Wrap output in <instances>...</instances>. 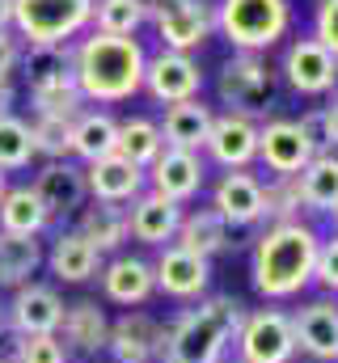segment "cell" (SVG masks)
Instances as JSON below:
<instances>
[{
	"mask_svg": "<svg viewBox=\"0 0 338 363\" xmlns=\"http://www.w3.org/2000/svg\"><path fill=\"white\" fill-rule=\"evenodd\" d=\"M110 152H119V118L110 110H81L72 118V157L93 165Z\"/></svg>",
	"mask_w": 338,
	"mask_h": 363,
	"instance_id": "4316f807",
	"label": "cell"
},
{
	"mask_svg": "<svg viewBox=\"0 0 338 363\" xmlns=\"http://www.w3.org/2000/svg\"><path fill=\"white\" fill-rule=\"evenodd\" d=\"M216 93L229 106V114H246L258 123V114H266L275 106V72L262 64V55L237 51L233 60H224V68L216 77Z\"/></svg>",
	"mask_w": 338,
	"mask_h": 363,
	"instance_id": "8992f818",
	"label": "cell"
},
{
	"mask_svg": "<svg viewBox=\"0 0 338 363\" xmlns=\"http://www.w3.org/2000/svg\"><path fill=\"white\" fill-rule=\"evenodd\" d=\"M334 144H338V97L330 106H322V148L330 152Z\"/></svg>",
	"mask_w": 338,
	"mask_h": 363,
	"instance_id": "7bdbcfd3",
	"label": "cell"
},
{
	"mask_svg": "<svg viewBox=\"0 0 338 363\" xmlns=\"http://www.w3.org/2000/svg\"><path fill=\"white\" fill-rule=\"evenodd\" d=\"M43 262L51 267V274H55L60 283H89V279L102 274V254L84 241L77 228L55 233V241H51V250L43 254Z\"/></svg>",
	"mask_w": 338,
	"mask_h": 363,
	"instance_id": "cb8c5ba5",
	"label": "cell"
},
{
	"mask_svg": "<svg viewBox=\"0 0 338 363\" xmlns=\"http://www.w3.org/2000/svg\"><path fill=\"white\" fill-rule=\"evenodd\" d=\"M4 190H9V174L0 169V199H4Z\"/></svg>",
	"mask_w": 338,
	"mask_h": 363,
	"instance_id": "7dc6e473",
	"label": "cell"
},
{
	"mask_svg": "<svg viewBox=\"0 0 338 363\" xmlns=\"http://www.w3.org/2000/svg\"><path fill=\"white\" fill-rule=\"evenodd\" d=\"M0 30H13V0H0Z\"/></svg>",
	"mask_w": 338,
	"mask_h": 363,
	"instance_id": "bcb514c9",
	"label": "cell"
},
{
	"mask_svg": "<svg viewBox=\"0 0 338 363\" xmlns=\"http://www.w3.org/2000/svg\"><path fill=\"white\" fill-rule=\"evenodd\" d=\"M224 363H246V359H224Z\"/></svg>",
	"mask_w": 338,
	"mask_h": 363,
	"instance_id": "f907efd6",
	"label": "cell"
},
{
	"mask_svg": "<svg viewBox=\"0 0 338 363\" xmlns=\"http://www.w3.org/2000/svg\"><path fill=\"white\" fill-rule=\"evenodd\" d=\"M216 26H220V34H224L237 51L262 55V51H271V47L288 34V26H292V4H288V0H220Z\"/></svg>",
	"mask_w": 338,
	"mask_h": 363,
	"instance_id": "277c9868",
	"label": "cell"
},
{
	"mask_svg": "<svg viewBox=\"0 0 338 363\" xmlns=\"http://www.w3.org/2000/svg\"><path fill=\"white\" fill-rule=\"evenodd\" d=\"M313 38L338 60V0H322L313 17Z\"/></svg>",
	"mask_w": 338,
	"mask_h": 363,
	"instance_id": "ab89813d",
	"label": "cell"
},
{
	"mask_svg": "<svg viewBox=\"0 0 338 363\" xmlns=\"http://www.w3.org/2000/svg\"><path fill=\"white\" fill-rule=\"evenodd\" d=\"M106 351L114 363H157L165 351V325L148 313H123L119 321H110Z\"/></svg>",
	"mask_w": 338,
	"mask_h": 363,
	"instance_id": "9a60e30c",
	"label": "cell"
},
{
	"mask_svg": "<svg viewBox=\"0 0 338 363\" xmlns=\"http://www.w3.org/2000/svg\"><path fill=\"white\" fill-rule=\"evenodd\" d=\"M246 321V304L233 296H207L203 304L178 313L165 325L161 363H224L237 330Z\"/></svg>",
	"mask_w": 338,
	"mask_h": 363,
	"instance_id": "3957f363",
	"label": "cell"
},
{
	"mask_svg": "<svg viewBox=\"0 0 338 363\" xmlns=\"http://www.w3.org/2000/svg\"><path fill=\"white\" fill-rule=\"evenodd\" d=\"M0 363H21V334L0 330Z\"/></svg>",
	"mask_w": 338,
	"mask_h": 363,
	"instance_id": "ee69618b",
	"label": "cell"
},
{
	"mask_svg": "<svg viewBox=\"0 0 338 363\" xmlns=\"http://www.w3.org/2000/svg\"><path fill=\"white\" fill-rule=\"evenodd\" d=\"M93 26V0H13V30L26 47L72 43Z\"/></svg>",
	"mask_w": 338,
	"mask_h": 363,
	"instance_id": "5b68a950",
	"label": "cell"
},
{
	"mask_svg": "<svg viewBox=\"0 0 338 363\" xmlns=\"http://www.w3.org/2000/svg\"><path fill=\"white\" fill-rule=\"evenodd\" d=\"M313 157H317V144L305 135V127H300L296 118L258 123V161H262L275 178H296Z\"/></svg>",
	"mask_w": 338,
	"mask_h": 363,
	"instance_id": "9c48e42d",
	"label": "cell"
},
{
	"mask_svg": "<svg viewBox=\"0 0 338 363\" xmlns=\"http://www.w3.org/2000/svg\"><path fill=\"white\" fill-rule=\"evenodd\" d=\"M17 64H21V43H17V34L0 30V81H9L17 72Z\"/></svg>",
	"mask_w": 338,
	"mask_h": 363,
	"instance_id": "b9f144b4",
	"label": "cell"
},
{
	"mask_svg": "<svg viewBox=\"0 0 338 363\" xmlns=\"http://www.w3.org/2000/svg\"><path fill=\"white\" fill-rule=\"evenodd\" d=\"M212 207L229 228H250L266 220V186L250 169H229L212 190Z\"/></svg>",
	"mask_w": 338,
	"mask_h": 363,
	"instance_id": "30bf717a",
	"label": "cell"
},
{
	"mask_svg": "<svg viewBox=\"0 0 338 363\" xmlns=\"http://www.w3.org/2000/svg\"><path fill=\"white\" fill-rule=\"evenodd\" d=\"M106 338H110V321H106V308L97 300H77V304H64V321H60V342L68 347V355H97L106 351Z\"/></svg>",
	"mask_w": 338,
	"mask_h": 363,
	"instance_id": "603a6c76",
	"label": "cell"
},
{
	"mask_svg": "<svg viewBox=\"0 0 338 363\" xmlns=\"http://www.w3.org/2000/svg\"><path fill=\"white\" fill-rule=\"evenodd\" d=\"M237 359L246 363H292L296 359V330L292 313L283 308H254L237 330Z\"/></svg>",
	"mask_w": 338,
	"mask_h": 363,
	"instance_id": "ba28073f",
	"label": "cell"
},
{
	"mask_svg": "<svg viewBox=\"0 0 338 363\" xmlns=\"http://www.w3.org/2000/svg\"><path fill=\"white\" fill-rule=\"evenodd\" d=\"M330 216H334V224H338V207H334V211H330Z\"/></svg>",
	"mask_w": 338,
	"mask_h": 363,
	"instance_id": "681fc988",
	"label": "cell"
},
{
	"mask_svg": "<svg viewBox=\"0 0 338 363\" xmlns=\"http://www.w3.org/2000/svg\"><path fill=\"white\" fill-rule=\"evenodd\" d=\"M317 250H322V237L313 233V224L305 220L271 224L254 245V291L266 300L300 296L313 283Z\"/></svg>",
	"mask_w": 338,
	"mask_h": 363,
	"instance_id": "7a4b0ae2",
	"label": "cell"
},
{
	"mask_svg": "<svg viewBox=\"0 0 338 363\" xmlns=\"http://www.w3.org/2000/svg\"><path fill=\"white\" fill-rule=\"evenodd\" d=\"M84 186H89V199H97V203H119V207H123V203H131V199H140V194L148 190V174H144L140 165H131L127 157L110 152V157L84 165Z\"/></svg>",
	"mask_w": 338,
	"mask_h": 363,
	"instance_id": "ffe728a7",
	"label": "cell"
},
{
	"mask_svg": "<svg viewBox=\"0 0 338 363\" xmlns=\"http://www.w3.org/2000/svg\"><path fill=\"white\" fill-rule=\"evenodd\" d=\"M34 114H51V118H77L84 110V97L77 89V81H55V85H38L30 89Z\"/></svg>",
	"mask_w": 338,
	"mask_h": 363,
	"instance_id": "8d00e7d4",
	"label": "cell"
},
{
	"mask_svg": "<svg viewBox=\"0 0 338 363\" xmlns=\"http://www.w3.org/2000/svg\"><path fill=\"white\" fill-rule=\"evenodd\" d=\"M144 21H148L144 0H93V30H102V34L136 38V30Z\"/></svg>",
	"mask_w": 338,
	"mask_h": 363,
	"instance_id": "836d02e7",
	"label": "cell"
},
{
	"mask_svg": "<svg viewBox=\"0 0 338 363\" xmlns=\"http://www.w3.org/2000/svg\"><path fill=\"white\" fill-rule=\"evenodd\" d=\"M212 106H203L199 97L190 101H173L165 106V118L157 123L161 127V140L165 148H186V152H199L207 144V131H212Z\"/></svg>",
	"mask_w": 338,
	"mask_h": 363,
	"instance_id": "d4e9b609",
	"label": "cell"
},
{
	"mask_svg": "<svg viewBox=\"0 0 338 363\" xmlns=\"http://www.w3.org/2000/svg\"><path fill=\"white\" fill-rule=\"evenodd\" d=\"M72 47L77 43H43V47H26L21 51V77L30 89L38 85H55V81H77L72 77Z\"/></svg>",
	"mask_w": 338,
	"mask_h": 363,
	"instance_id": "4dcf8cb0",
	"label": "cell"
},
{
	"mask_svg": "<svg viewBox=\"0 0 338 363\" xmlns=\"http://www.w3.org/2000/svg\"><path fill=\"white\" fill-rule=\"evenodd\" d=\"M144 9H148L165 51L190 55L216 30V9L207 0H144Z\"/></svg>",
	"mask_w": 338,
	"mask_h": 363,
	"instance_id": "52a82bcc",
	"label": "cell"
},
{
	"mask_svg": "<svg viewBox=\"0 0 338 363\" xmlns=\"http://www.w3.org/2000/svg\"><path fill=\"white\" fill-rule=\"evenodd\" d=\"M173 245L199 254V258H216L220 250H229V224L216 216V207H199V211H182V224H178V237Z\"/></svg>",
	"mask_w": 338,
	"mask_h": 363,
	"instance_id": "83f0119b",
	"label": "cell"
},
{
	"mask_svg": "<svg viewBox=\"0 0 338 363\" xmlns=\"http://www.w3.org/2000/svg\"><path fill=\"white\" fill-rule=\"evenodd\" d=\"M30 190L38 194V203L47 207V216L55 220V216H77L84 207V199H89V186H84V169L68 157V161H47L34 182H30Z\"/></svg>",
	"mask_w": 338,
	"mask_h": 363,
	"instance_id": "2e32d148",
	"label": "cell"
},
{
	"mask_svg": "<svg viewBox=\"0 0 338 363\" xmlns=\"http://www.w3.org/2000/svg\"><path fill=\"white\" fill-rule=\"evenodd\" d=\"M0 330H9V313H4V304H0Z\"/></svg>",
	"mask_w": 338,
	"mask_h": 363,
	"instance_id": "c3c4849f",
	"label": "cell"
},
{
	"mask_svg": "<svg viewBox=\"0 0 338 363\" xmlns=\"http://www.w3.org/2000/svg\"><path fill=\"white\" fill-rule=\"evenodd\" d=\"M161 152H165V140H161V127L153 118H140L136 114V118L119 123V157H127L131 165L148 169Z\"/></svg>",
	"mask_w": 338,
	"mask_h": 363,
	"instance_id": "d6a6232c",
	"label": "cell"
},
{
	"mask_svg": "<svg viewBox=\"0 0 338 363\" xmlns=\"http://www.w3.org/2000/svg\"><path fill=\"white\" fill-rule=\"evenodd\" d=\"M313 279H317L326 291H338V237L322 241V250H317V271H313Z\"/></svg>",
	"mask_w": 338,
	"mask_h": 363,
	"instance_id": "60d3db41",
	"label": "cell"
},
{
	"mask_svg": "<svg viewBox=\"0 0 338 363\" xmlns=\"http://www.w3.org/2000/svg\"><path fill=\"white\" fill-rule=\"evenodd\" d=\"M153 279H157V291H165L173 300H199L207 291V279H212V262L182 250V245H165L153 262Z\"/></svg>",
	"mask_w": 338,
	"mask_h": 363,
	"instance_id": "ac0fdd59",
	"label": "cell"
},
{
	"mask_svg": "<svg viewBox=\"0 0 338 363\" xmlns=\"http://www.w3.org/2000/svg\"><path fill=\"white\" fill-rule=\"evenodd\" d=\"M148 190H157L169 203H190L199 190H203V178H207V165L199 152H186V148H165L148 169Z\"/></svg>",
	"mask_w": 338,
	"mask_h": 363,
	"instance_id": "4fadbf2b",
	"label": "cell"
},
{
	"mask_svg": "<svg viewBox=\"0 0 338 363\" xmlns=\"http://www.w3.org/2000/svg\"><path fill=\"white\" fill-rule=\"evenodd\" d=\"M30 135H34V157H47V161H68L72 157V118L34 114Z\"/></svg>",
	"mask_w": 338,
	"mask_h": 363,
	"instance_id": "d590c367",
	"label": "cell"
},
{
	"mask_svg": "<svg viewBox=\"0 0 338 363\" xmlns=\"http://www.w3.org/2000/svg\"><path fill=\"white\" fill-rule=\"evenodd\" d=\"M77 233H81L84 241L106 258V254H114V250H123L127 245V207H119V203H84L81 211H77Z\"/></svg>",
	"mask_w": 338,
	"mask_h": 363,
	"instance_id": "484cf974",
	"label": "cell"
},
{
	"mask_svg": "<svg viewBox=\"0 0 338 363\" xmlns=\"http://www.w3.org/2000/svg\"><path fill=\"white\" fill-rule=\"evenodd\" d=\"M68 347L60 334H26L21 338V363H68Z\"/></svg>",
	"mask_w": 338,
	"mask_h": 363,
	"instance_id": "f35d334b",
	"label": "cell"
},
{
	"mask_svg": "<svg viewBox=\"0 0 338 363\" xmlns=\"http://www.w3.org/2000/svg\"><path fill=\"white\" fill-rule=\"evenodd\" d=\"M266 220L283 224V220H300V194L292 178H275L266 186Z\"/></svg>",
	"mask_w": 338,
	"mask_h": 363,
	"instance_id": "74e56055",
	"label": "cell"
},
{
	"mask_svg": "<svg viewBox=\"0 0 338 363\" xmlns=\"http://www.w3.org/2000/svg\"><path fill=\"white\" fill-rule=\"evenodd\" d=\"M203 148L224 169H250L258 161V123L246 114H216Z\"/></svg>",
	"mask_w": 338,
	"mask_h": 363,
	"instance_id": "e0dca14e",
	"label": "cell"
},
{
	"mask_svg": "<svg viewBox=\"0 0 338 363\" xmlns=\"http://www.w3.org/2000/svg\"><path fill=\"white\" fill-rule=\"evenodd\" d=\"M157 291V279H153V262L148 258H136V254H119L102 267V296L110 304H123V308H136L144 300H153Z\"/></svg>",
	"mask_w": 338,
	"mask_h": 363,
	"instance_id": "7402d4cb",
	"label": "cell"
},
{
	"mask_svg": "<svg viewBox=\"0 0 338 363\" xmlns=\"http://www.w3.org/2000/svg\"><path fill=\"white\" fill-rule=\"evenodd\" d=\"M34 161V135H30V123L17 118V114H4L0 118V169L4 174H17Z\"/></svg>",
	"mask_w": 338,
	"mask_h": 363,
	"instance_id": "e575fe53",
	"label": "cell"
},
{
	"mask_svg": "<svg viewBox=\"0 0 338 363\" xmlns=\"http://www.w3.org/2000/svg\"><path fill=\"white\" fill-rule=\"evenodd\" d=\"M178 224H182V207L161 199L157 190H144L140 199H131L127 207V233L140 241V245H153V250H165L178 237Z\"/></svg>",
	"mask_w": 338,
	"mask_h": 363,
	"instance_id": "44dd1931",
	"label": "cell"
},
{
	"mask_svg": "<svg viewBox=\"0 0 338 363\" xmlns=\"http://www.w3.org/2000/svg\"><path fill=\"white\" fill-rule=\"evenodd\" d=\"M283 77L288 85L305 97H322L338 85V60L317 38H296L283 55Z\"/></svg>",
	"mask_w": 338,
	"mask_h": 363,
	"instance_id": "5bb4252c",
	"label": "cell"
},
{
	"mask_svg": "<svg viewBox=\"0 0 338 363\" xmlns=\"http://www.w3.org/2000/svg\"><path fill=\"white\" fill-rule=\"evenodd\" d=\"M13 106H17V89H13V81H0V118L13 114Z\"/></svg>",
	"mask_w": 338,
	"mask_h": 363,
	"instance_id": "f6af8a7d",
	"label": "cell"
},
{
	"mask_svg": "<svg viewBox=\"0 0 338 363\" xmlns=\"http://www.w3.org/2000/svg\"><path fill=\"white\" fill-rule=\"evenodd\" d=\"M296 351L317 363H338V304L334 300H309L292 313Z\"/></svg>",
	"mask_w": 338,
	"mask_h": 363,
	"instance_id": "d6986e66",
	"label": "cell"
},
{
	"mask_svg": "<svg viewBox=\"0 0 338 363\" xmlns=\"http://www.w3.org/2000/svg\"><path fill=\"white\" fill-rule=\"evenodd\" d=\"M296 194H300V207L309 211H334L338 207V157L334 152H317L300 174H296Z\"/></svg>",
	"mask_w": 338,
	"mask_h": 363,
	"instance_id": "f1b7e54d",
	"label": "cell"
},
{
	"mask_svg": "<svg viewBox=\"0 0 338 363\" xmlns=\"http://www.w3.org/2000/svg\"><path fill=\"white\" fill-rule=\"evenodd\" d=\"M144 47L140 38H119V34H102L93 30L72 47V77L84 101L97 106H114L127 101L144 89Z\"/></svg>",
	"mask_w": 338,
	"mask_h": 363,
	"instance_id": "6da1fadb",
	"label": "cell"
},
{
	"mask_svg": "<svg viewBox=\"0 0 338 363\" xmlns=\"http://www.w3.org/2000/svg\"><path fill=\"white\" fill-rule=\"evenodd\" d=\"M51 224L47 207L38 203V194L30 186H9L4 199H0V233H13V237H43Z\"/></svg>",
	"mask_w": 338,
	"mask_h": 363,
	"instance_id": "f546056e",
	"label": "cell"
},
{
	"mask_svg": "<svg viewBox=\"0 0 338 363\" xmlns=\"http://www.w3.org/2000/svg\"><path fill=\"white\" fill-rule=\"evenodd\" d=\"M144 89L153 93L157 101H190V97H199L203 89V72H199V64L190 60V55H182V51H157V55H148V64H144Z\"/></svg>",
	"mask_w": 338,
	"mask_h": 363,
	"instance_id": "7c38bea8",
	"label": "cell"
},
{
	"mask_svg": "<svg viewBox=\"0 0 338 363\" xmlns=\"http://www.w3.org/2000/svg\"><path fill=\"white\" fill-rule=\"evenodd\" d=\"M9 313V330L13 334H60V321H64V300L55 287L47 283H21L13 291V300L4 304Z\"/></svg>",
	"mask_w": 338,
	"mask_h": 363,
	"instance_id": "8fae6325",
	"label": "cell"
},
{
	"mask_svg": "<svg viewBox=\"0 0 338 363\" xmlns=\"http://www.w3.org/2000/svg\"><path fill=\"white\" fill-rule=\"evenodd\" d=\"M43 267V241L38 237H13L0 233V287H21L34 283V274Z\"/></svg>",
	"mask_w": 338,
	"mask_h": 363,
	"instance_id": "1f68e13d",
	"label": "cell"
}]
</instances>
